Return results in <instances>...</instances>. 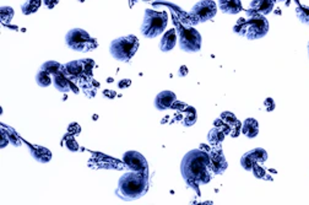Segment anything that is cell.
Segmentation results:
<instances>
[{"instance_id": "6da1fadb", "label": "cell", "mask_w": 309, "mask_h": 205, "mask_svg": "<svg viewBox=\"0 0 309 205\" xmlns=\"http://www.w3.org/2000/svg\"><path fill=\"white\" fill-rule=\"evenodd\" d=\"M181 174L185 183L197 190L200 184L210 182L212 172L209 152L195 149L185 154L181 162Z\"/></svg>"}, {"instance_id": "7a4b0ae2", "label": "cell", "mask_w": 309, "mask_h": 205, "mask_svg": "<svg viewBox=\"0 0 309 205\" xmlns=\"http://www.w3.org/2000/svg\"><path fill=\"white\" fill-rule=\"evenodd\" d=\"M147 190H149V174L131 171L119 178L115 194L124 200H135L144 196Z\"/></svg>"}, {"instance_id": "3957f363", "label": "cell", "mask_w": 309, "mask_h": 205, "mask_svg": "<svg viewBox=\"0 0 309 205\" xmlns=\"http://www.w3.org/2000/svg\"><path fill=\"white\" fill-rule=\"evenodd\" d=\"M235 34L249 41L260 40L269 32V22L264 15L257 14L251 9L247 10V18H239L233 28Z\"/></svg>"}, {"instance_id": "277c9868", "label": "cell", "mask_w": 309, "mask_h": 205, "mask_svg": "<svg viewBox=\"0 0 309 205\" xmlns=\"http://www.w3.org/2000/svg\"><path fill=\"white\" fill-rule=\"evenodd\" d=\"M168 24V15L166 12H155V10H145L144 20L141 24V34L146 38H156L160 36Z\"/></svg>"}, {"instance_id": "5b68a950", "label": "cell", "mask_w": 309, "mask_h": 205, "mask_svg": "<svg viewBox=\"0 0 309 205\" xmlns=\"http://www.w3.org/2000/svg\"><path fill=\"white\" fill-rule=\"evenodd\" d=\"M139 48V40L133 34L113 40L109 44V54L119 62H129Z\"/></svg>"}, {"instance_id": "8992f818", "label": "cell", "mask_w": 309, "mask_h": 205, "mask_svg": "<svg viewBox=\"0 0 309 205\" xmlns=\"http://www.w3.org/2000/svg\"><path fill=\"white\" fill-rule=\"evenodd\" d=\"M65 43L75 52H91L98 46L96 38L91 37L88 32L82 28H72L66 34Z\"/></svg>"}, {"instance_id": "52a82bcc", "label": "cell", "mask_w": 309, "mask_h": 205, "mask_svg": "<svg viewBox=\"0 0 309 205\" xmlns=\"http://www.w3.org/2000/svg\"><path fill=\"white\" fill-rule=\"evenodd\" d=\"M178 34L179 47L183 52L195 53L201 48V34L193 26H188L182 24L177 30Z\"/></svg>"}, {"instance_id": "ba28073f", "label": "cell", "mask_w": 309, "mask_h": 205, "mask_svg": "<svg viewBox=\"0 0 309 205\" xmlns=\"http://www.w3.org/2000/svg\"><path fill=\"white\" fill-rule=\"evenodd\" d=\"M217 12V5L214 0H200L192 8L190 12V18H192L193 24L206 22V21L211 20L215 18Z\"/></svg>"}, {"instance_id": "9c48e42d", "label": "cell", "mask_w": 309, "mask_h": 205, "mask_svg": "<svg viewBox=\"0 0 309 205\" xmlns=\"http://www.w3.org/2000/svg\"><path fill=\"white\" fill-rule=\"evenodd\" d=\"M123 162L130 171L149 174V164H147L146 158L138 151H127L123 154Z\"/></svg>"}, {"instance_id": "30bf717a", "label": "cell", "mask_w": 309, "mask_h": 205, "mask_svg": "<svg viewBox=\"0 0 309 205\" xmlns=\"http://www.w3.org/2000/svg\"><path fill=\"white\" fill-rule=\"evenodd\" d=\"M215 126L221 129L225 134H231L235 138L241 133V123L236 118V116L230 112L222 113L220 118L215 120Z\"/></svg>"}, {"instance_id": "8fae6325", "label": "cell", "mask_w": 309, "mask_h": 205, "mask_svg": "<svg viewBox=\"0 0 309 205\" xmlns=\"http://www.w3.org/2000/svg\"><path fill=\"white\" fill-rule=\"evenodd\" d=\"M268 160V152L262 148H257L244 154L241 158V166L246 171H252L255 164H263Z\"/></svg>"}, {"instance_id": "7c38bea8", "label": "cell", "mask_w": 309, "mask_h": 205, "mask_svg": "<svg viewBox=\"0 0 309 205\" xmlns=\"http://www.w3.org/2000/svg\"><path fill=\"white\" fill-rule=\"evenodd\" d=\"M209 158H210V170L212 174H222L227 170V160H226L221 146H212L211 151L209 152Z\"/></svg>"}, {"instance_id": "4fadbf2b", "label": "cell", "mask_w": 309, "mask_h": 205, "mask_svg": "<svg viewBox=\"0 0 309 205\" xmlns=\"http://www.w3.org/2000/svg\"><path fill=\"white\" fill-rule=\"evenodd\" d=\"M177 96L172 91H162L155 98V107L158 110H168L176 102Z\"/></svg>"}, {"instance_id": "5bb4252c", "label": "cell", "mask_w": 309, "mask_h": 205, "mask_svg": "<svg viewBox=\"0 0 309 205\" xmlns=\"http://www.w3.org/2000/svg\"><path fill=\"white\" fill-rule=\"evenodd\" d=\"M275 0H252L249 9L260 15H269L274 10Z\"/></svg>"}, {"instance_id": "9a60e30c", "label": "cell", "mask_w": 309, "mask_h": 205, "mask_svg": "<svg viewBox=\"0 0 309 205\" xmlns=\"http://www.w3.org/2000/svg\"><path fill=\"white\" fill-rule=\"evenodd\" d=\"M178 41V34H177V30L172 28L165 32L162 36V40L160 41V50L162 52H169L176 47V43Z\"/></svg>"}, {"instance_id": "2e32d148", "label": "cell", "mask_w": 309, "mask_h": 205, "mask_svg": "<svg viewBox=\"0 0 309 205\" xmlns=\"http://www.w3.org/2000/svg\"><path fill=\"white\" fill-rule=\"evenodd\" d=\"M217 5L224 14L236 15L243 10L241 0H219Z\"/></svg>"}, {"instance_id": "e0dca14e", "label": "cell", "mask_w": 309, "mask_h": 205, "mask_svg": "<svg viewBox=\"0 0 309 205\" xmlns=\"http://www.w3.org/2000/svg\"><path fill=\"white\" fill-rule=\"evenodd\" d=\"M29 152H31V156L34 158L36 161L41 164H45L48 161H50L52 158V152L47 149V148L38 146V145H29Z\"/></svg>"}, {"instance_id": "ac0fdd59", "label": "cell", "mask_w": 309, "mask_h": 205, "mask_svg": "<svg viewBox=\"0 0 309 205\" xmlns=\"http://www.w3.org/2000/svg\"><path fill=\"white\" fill-rule=\"evenodd\" d=\"M242 133L247 138L253 139L259 134V123L254 118H247L242 124Z\"/></svg>"}, {"instance_id": "d6986e66", "label": "cell", "mask_w": 309, "mask_h": 205, "mask_svg": "<svg viewBox=\"0 0 309 205\" xmlns=\"http://www.w3.org/2000/svg\"><path fill=\"white\" fill-rule=\"evenodd\" d=\"M84 66H82V60H74L70 63L65 64L64 66V72L66 78L68 76H74L79 78L80 75L84 74Z\"/></svg>"}, {"instance_id": "ffe728a7", "label": "cell", "mask_w": 309, "mask_h": 205, "mask_svg": "<svg viewBox=\"0 0 309 205\" xmlns=\"http://www.w3.org/2000/svg\"><path fill=\"white\" fill-rule=\"evenodd\" d=\"M226 134L217 126H214L208 134V140L211 144V146H220L222 142H224Z\"/></svg>"}, {"instance_id": "44dd1931", "label": "cell", "mask_w": 309, "mask_h": 205, "mask_svg": "<svg viewBox=\"0 0 309 205\" xmlns=\"http://www.w3.org/2000/svg\"><path fill=\"white\" fill-rule=\"evenodd\" d=\"M43 0H25L21 4V12L23 15H31L36 12L41 6Z\"/></svg>"}, {"instance_id": "7402d4cb", "label": "cell", "mask_w": 309, "mask_h": 205, "mask_svg": "<svg viewBox=\"0 0 309 205\" xmlns=\"http://www.w3.org/2000/svg\"><path fill=\"white\" fill-rule=\"evenodd\" d=\"M41 70L48 72V74H50V75H56V74H61V72H64V66H61V64L58 63V62L48 60L42 64Z\"/></svg>"}, {"instance_id": "603a6c76", "label": "cell", "mask_w": 309, "mask_h": 205, "mask_svg": "<svg viewBox=\"0 0 309 205\" xmlns=\"http://www.w3.org/2000/svg\"><path fill=\"white\" fill-rule=\"evenodd\" d=\"M54 88L60 92H69L70 91V82H68V78L61 72V74L54 75Z\"/></svg>"}, {"instance_id": "cb8c5ba5", "label": "cell", "mask_w": 309, "mask_h": 205, "mask_svg": "<svg viewBox=\"0 0 309 205\" xmlns=\"http://www.w3.org/2000/svg\"><path fill=\"white\" fill-rule=\"evenodd\" d=\"M1 130L4 132L5 134H6L7 139L10 140V142H11L14 146H20L21 144H22V142H21V139L18 138L17 134L15 133V130H12L10 126H1Z\"/></svg>"}, {"instance_id": "d4e9b609", "label": "cell", "mask_w": 309, "mask_h": 205, "mask_svg": "<svg viewBox=\"0 0 309 205\" xmlns=\"http://www.w3.org/2000/svg\"><path fill=\"white\" fill-rule=\"evenodd\" d=\"M296 15H297L298 20H300L301 22L309 26V6H305V5L297 6Z\"/></svg>"}, {"instance_id": "484cf974", "label": "cell", "mask_w": 309, "mask_h": 205, "mask_svg": "<svg viewBox=\"0 0 309 205\" xmlns=\"http://www.w3.org/2000/svg\"><path fill=\"white\" fill-rule=\"evenodd\" d=\"M36 82L38 84L41 88H47L52 84V78H50V74L48 72H43V70H39L36 75Z\"/></svg>"}, {"instance_id": "4316f807", "label": "cell", "mask_w": 309, "mask_h": 205, "mask_svg": "<svg viewBox=\"0 0 309 205\" xmlns=\"http://www.w3.org/2000/svg\"><path fill=\"white\" fill-rule=\"evenodd\" d=\"M183 124L187 126H193L195 122H197V110H194V107H188L187 112H185V118Z\"/></svg>"}, {"instance_id": "83f0119b", "label": "cell", "mask_w": 309, "mask_h": 205, "mask_svg": "<svg viewBox=\"0 0 309 205\" xmlns=\"http://www.w3.org/2000/svg\"><path fill=\"white\" fill-rule=\"evenodd\" d=\"M1 21L2 22L7 24L12 20V16H14V10L10 6H1Z\"/></svg>"}, {"instance_id": "f1b7e54d", "label": "cell", "mask_w": 309, "mask_h": 205, "mask_svg": "<svg viewBox=\"0 0 309 205\" xmlns=\"http://www.w3.org/2000/svg\"><path fill=\"white\" fill-rule=\"evenodd\" d=\"M82 66H84V72H90L91 69H92L93 66H95V63H93L91 59H84V60H82Z\"/></svg>"}, {"instance_id": "f546056e", "label": "cell", "mask_w": 309, "mask_h": 205, "mask_svg": "<svg viewBox=\"0 0 309 205\" xmlns=\"http://www.w3.org/2000/svg\"><path fill=\"white\" fill-rule=\"evenodd\" d=\"M58 2L59 0H43V4H44L47 9H53L55 5H58Z\"/></svg>"}, {"instance_id": "4dcf8cb0", "label": "cell", "mask_w": 309, "mask_h": 205, "mask_svg": "<svg viewBox=\"0 0 309 205\" xmlns=\"http://www.w3.org/2000/svg\"><path fill=\"white\" fill-rule=\"evenodd\" d=\"M265 106H267L268 110H273L275 108V104H274L273 98H267L265 100Z\"/></svg>"}, {"instance_id": "1f68e13d", "label": "cell", "mask_w": 309, "mask_h": 205, "mask_svg": "<svg viewBox=\"0 0 309 205\" xmlns=\"http://www.w3.org/2000/svg\"><path fill=\"white\" fill-rule=\"evenodd\" d=\"M187 74H188L187 66H181V68H179V72H178V75H179V76H185V75H187Z\"/></svg>"}, {"instance_id": "d6a6232c", "label": "cell", "mask_w": 309, "mask_h": 205, "mask_svg": "<svg viewBox=\"0 0 309 205\" xmlns=\"http://www.w3.org/2000/svg\"><path fill=\"white\" fill-rule=\"evenodd\" d=\"M138 2H151V0H129V2H130V6H133V5Z\"/></svg>"}, {"instance_id": "836d02e7", "label": "cell", "mask_w": 309, "mask_h": 205, "mask_svg": "<svg viewBox=\"0 0 309 205\" xmlns=\"http://www.w3.org/2000/svg\"><path fill=\"white\" fill-rule=\"evenodd\" d=\"M278 2H287V0H278Z\"/></svg>"}, {"instance_id": "e575fe53", "label": "cell", "mask_w": 309, "mask_h": 205, "mask_svg": "<svg viewBox=\"0 0 309 205\" xmlns=\"http://www.w3.org/2000/svg\"><path fill=\"white\" fill-rule=\"evenodd\" d=\"M308 56H309V42H308Z\"/></svg>"}, {"instance_id": "d590c367", "label": "cell", "mask_w": 309, "mask_h": 205, "mask_svg": "<svg viewBox=\"0 0 309 205\" xmlns=\"http://www.w3.org/2000/svg\"><path fill=\"white\" fill-rule=\"evenodd\" d=\"M79 2H85V0H79Z\"/></svg>"}]
</instances>
